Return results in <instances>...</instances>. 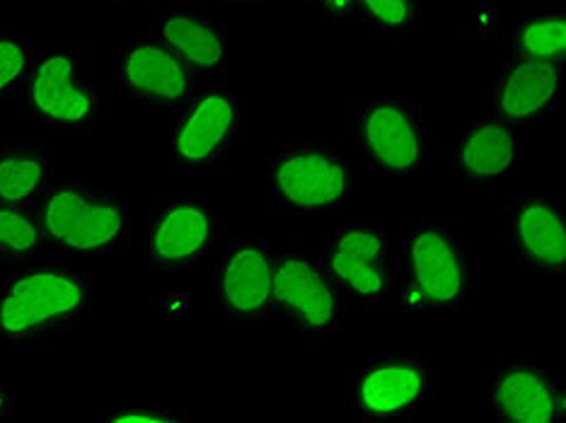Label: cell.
<instances>
[{"mask_svg":"<svg viewBox=\"0 0 566 423\" xmlns=\"http://www.w3.org/2000/svg\"><path fill=\"white\" fill-rule=\"evenodd\" d=\"M197 81L156 40H134L117 49L109 89L146 112L179 109L195 95Z\"/></svg>","mask_w":566,"mask_h":423,"instance_id":"4fadbf2b","label":"cell"},{"mask_svg":"<svg viewBox=\"0 0 566 423\" xmlns=\"http://www.w3.org/2000/svg\"><path fill=\"white\" fill-rule=\"evenodd\" d=\"M323 260L346 310L395 307L397 252L378 218H349L325 240Z\"/></svg>","mask_w":566,"mask_h":423,"instance_id":"8992f818","label":"cell"},{"mask_svg":"<svg viewBox=\"0 0 566 423\" xmlns=\"http://www.w3.org/2000/svg\"><path fill=\"white\" fill-rule=\"evenodd\" d=\"M562 95L564 66L509 59L492 95V117L511 126L547 119L559 107Z\"/></svg>","mask_w":566,"mask_h":423,"instance_id":"e0dca14e","label":"cell"},{"mask_svg":"<svg viewBox=\"0 0 566 423\" xmlns=\"http://www.w3.org/2000/svg\"><path fill=\"white\" fill-rule=\"evenodd\" d=\"M187 419H189V412H179V409L134 406V409H119V412H112L102 421H107V423H179Z\"/></svg>","mask_w":566,"mask_h":423,"instance_id":"cb8c5ba5","label":"cell"},{"mask_svg":"<svg viewBox=\"0 0 566 423\" xmlns=\"http://www.w3.org/2000/svg\"><path fill=\"white\" fill-rule=\"evenodd\" d=\"M36 56V46L18 32L0 30V99L22 87Z\"/></svg>","mask_w":566,"mask_h":423,"instance_id":"603a6c76","label":"cell"},{"mask_svg":"<svg viewBox=\"0 0 566 423\" xmlns=\"http://www.w3.org/2000/svg\"><path fill=\"white\" fill-rule=\"evenodd\" d=\"M211 256L216 310L240 329L264 325L274 307V256L269 247L260 240L238 237Z\"/></svg>","mask_w":566,"mask_h":423,"instance_id":"30bf717a","label":"cell"},{"mask_svg":"<svg viewBox=\"0 0 566 423\" xmlns=\"http://www.w3.org/2000/svg\"><path fill=\"white\" fill-rule=\"evenodd\" d=\"M228 3H238V6H248V3H260V0H228Z\"/></svg>","mask_w":566,"mask_h":423,"instance_id":"4316f807","label":"cell"},{"mask_svg":"<svg viewBox=\"0 0 566 423\" xmlns=\"http://www.w3.org/2000/svg\"><path fill=\"white\" fill-rule=\"evenodd\" d=\"M90 290V278L66 262H22L0 281V346L30 349L71 331L87 313Z\"/></svg>","mask_w":566,"mask_h":423,"instance_id":"7a4b0ae2","label":"cell"},{"mask_svg":"<svg viewBox=\"0 0 566 423\" xmlns=\"http://www.w3.org/2000/svg\"><path fill=\"white\" fill-rule=\"evenodd\" d=\"M334 22H346L356 15V0H313Z\"/></svg>","mask_w":566,"mask_h":423,"instance_id":"d4e9b609","label":"cell"},{"mask_svg":"<svg viewBox=\"0 0 566 423\" xmlns=\"http://www.w3.org/2000/svg\"><path fill=\"white\" fill-rule=\"evenodd\" d=\"M356 15L388 42H415L421 34V0H356Z\"/></svg>","mask_w":566,"mask_h":423,"instance_id":"44dd1931","label":"cell"},{"mask_svg":"<svg viewBox=\"0 0 566 423\" xmlns=\"http://www.w3.org/2000/svg\"><path fill=\"white\" fill-rule=\"evenodd\" d=\"M361 175L352 150L337 140L298 138L269 158L266 194L291 215H329L349 207Z\"/></svg>","mask_w":566,"mask_h":423,"instance_id":"3957f363","label":"cell"},{"mask_svg":"<svg viewBox=\"0 0 566 423\" xmlns=\"http://www.w3.org/2000/svg\"><path fill=\"white\" fill-rule=\"evenodd\" d=\"M119 3H138V0H119Z\"/></svg>","mask_w":566,"mask_h":423,"instance_id":"83f0119b","label":"cell"},{"mask_svg":"<svg viewBox=\"0 0 566 423\" xmlns=\"http://www.w3.org/2000/svg\"><path fill=\"white\" fill-rule=\"evenodd\" d=\"M242 102L228 83H199L182 107L170 136V170L199 172L235 148L242 134Z\"/></svg>","mask_w":566,"mask_h":423,"instance_id":"9c48e42d","label":"cell"},{"mask_svg":"<svg viewBox=\"0 0 566 423\" xmlns=\"http://www.w3.org/2000/svg\"><path fill=\"white\" fill-rule=\"evenodd\" d=\"M395 307L411 313H453L468 307L478 262L458 230L439 218H409L397 242Z\"/></svg>","mask_w":566,"mask_h":423,"instance_id":"6da1fadb","label":"cell"},{"mask_svg":"<svg viewBox=\"0 0 566 423\" xmlns=\"http://www.w3.org/2000/svg\"><path fill=\"white\" fill-rule=\"evenodd\" d=\"M49 245L66 254H112L128 240L132 215L126 203L83 179L51 182L36 203Z\"/></svg>","mask_w":566,"mask_h":423,"instance_id":"52a82bcc","label":"cell"},{"mask_svg":"<svg viewBox=\"0 0 566 423\" xmlns=\"http://www.w3.org/2000/svg\"><path fill=\"white\" fill-rule=\"evenodd\" d=\"M504 245L523 272L566 274V213L559 197H527L504 209Z\"/></svg>","mask_w":566,"mask_h":423,"instance_id":"9a60e30c","label":"cell"},{"mask_svg":"<svg viewBox=\"0 0 566 423\" xmlns=\"http://www.w3.org/2000/svg\"><path fill=\"white\" fill-rule=\"evenodd\" d=\"M216 218L199 199L160 201L150 211L146 256L165 274L195 272L211 260Z\"/></svg>","mask_w":566,"mask_h":423,"instance_id":"5bb4252c","label":"cell"},{"mask_svg":"<svg viewBox=\"0 0 566 423\" xmlns=\"http://www.w3.org/2000/svg\"><path fill=\"white\" fill-rule=\"evenodd\" d=\"M153 40L170 51L197 83L221 78L228 68V32L203 8L160 6L153 12Z\"/></svg>","mask_w":566,"mask_h":423,"instance_id":"2e32d148","label":"cell"},{"mask_svg":"<svg viewBox=\"0 0 566 423\" xmlns=\"http://www.w3.org/2000/svg\"><path fill=\"white\" fill-rule=\"evenodd\" d=\"M480 406L499 421H559L566 416V388L537 358L506 356L482 378Z\"/></svg>","mask_w":566,"mask_h":423,"instance_id":"8fae6325","label":"cell"},{"mask_svg":"<svg viewBox=\"0 0 566 423\" xmlns=\"http://www.w3.org/2000/svg\"><path fill=\"white\" fill-rule=\"evenodd\" d=\"M346 134L358 168L378 177H419L433 156L427 114L415 102L352 97L344 102Z\"/></svg>","mask_w":566,"mask_h":423,"instance_id":"277c9868","label":"cell"},{"mask_svg":"<svg viewBox=\"0 0 566 423\" xmlns=\"http://www.w3.org/2000/svg\"><path fill=\"white\" fill-rule=\"evenodd\" d=\"M274 307L307 341L339 331L346 310L323 260L295 245L274 260Z\"/></svg>","mask_w":566,"mask_h":423,"instance_id":"7c38bea8","label":"cell"},{"mask_svg":"<svg viewBox=\"0 0 566 423\" xmlns=\"http://www.w3.org/2000/svg\"><path fill=\"white\" fill-rule=\"evenodd\" d=\"M40 218L32 209L0 207V254L10 262H30L44 247Z\"/></svg>","mask_w":566,"mask_h":423,"instance_id":"7402d4cb","label":"cell"},{"mask_svg":"<svg viewBox=\"0 0 566 423\" xmlns=\"http://www.w3.org/2000/svg\"><path fill=\"white\" fill-rule=\"evenodd\" d=\"M511 59L564 66L566 8L562 3H533L518 12L511 40Z\"/></svg>","mask_w":566,"mask_h":423,"instance_id":"ffe728a7","label":"cell"},{"mask_svg":"<svg viewBox=\"0 0 566 423\" xmlns=\"http://www.w3.org/2000/svg\"><path fill=\"white\" fill-rule=\"evenodd\" d=\"M439 370L427 351L361 356L346 373V409L368 421H400L431 406Z\"/></svg>","mask_w":566,"mask_h":423,"instance_id":"ba28073f","label":"cell"},{"mask_svg":"<svg viewBox=\"0 0 566 423\" xmlns=\"http://www.w3.org/2000/svg\"><path fill=\"white\" fill-rule=\"evenodd\" d=\"M51 184V162L28 140L0 146V207L34 209Z\"/></svg>","mask_w":566,"mask_h":423,"instance_id":"d6986e66","label":"cell"},{"mask_svg":"<svg viewBox=\"0 0 566 423\" xmlns=\"http://www.w3.org/2000/svg\"><path fill=\"white\" fill-rule=\"evenodd\" d=\"M12 409V392L6 388V384H0V419H3Z\"/></svg>","mask_w":566,"mask_h":423,"instance_id":"484cf974","label":"cell"},{"mask_svg":"<svg viewBox=\"0 0 566 423\" xmlns=\"http://www.w3.org/2000/svg\"><path fill=\"white\" fill-rule=\"evenodd\" d=\"M90 49L59 42L36 49L20 87V105L44 131L83 136L99 121L102 105L90 81Z\"/></svg>","mask_w":566,"mask_h":423,"instance_id":"5b68a950","label":"cell"},{"mask_svg":"<svg viewBox=\"0 0 566 423\" xmlns=\"http://www.w3.org/2000/svg\"><path fill=\"white\" fill-rule=\"evenodd\" d=\"M455 170L472 182H496L518 170V138L513 126L484 117L462 128L453 152Z\"/></svg>","mask_w":566,"mask_h":423,"instance_id":"ac0fdd59","label":"cell"}]
</instances>
